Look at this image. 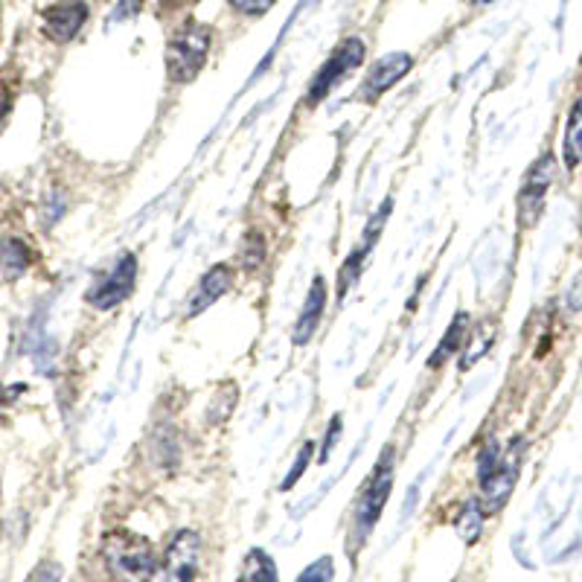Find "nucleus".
Here are the masks:
<instances>
[{"mask_svg": "<svg viewBox=\"0 0 582 582\" xmlns=\"http://www.w3.org/2000/svg\"><path fill=\"white\" fill-rule=\"evenodd\" d=\"M102 556L112 573L122 582H146L155 573V551L148 539L129 533V530H114L102 542Z\"/></svg>", "mask_w": 582, "mask_h": 582, "instance_id": "obj_1", "label": "nucleus"}, {"mask_svg": "<svg viewBox=\"0 0 582 582\" xmlns=\"http://www.w3.org/2000/svg\"><path fill=\"white\" fill-rule=\"evenodd\" d=\"M390 490H393V445L385 449L381 461L376 463V469H373V475L364 483V490L355 499V509H352V536H355V545H361L373 533V527L379 525L385 504L390 499Z\"/></svg>", "mask_w": 582, "mask_h": 582, "instance_id": "obj_2", "label": "nucleus"}, {"mask_svg": "<svg viewBox=\"0 0 582 582\" xmlns=\"http://www.w3.org/2000/svg\"><path fill=\"white\" fill-rule=\"evenodd\" d=\"M210 44H214V33H210V27H204V24L190 21V24L178 29L167 44L169 79L178 85L193 82L195 76L202 74L207 53H210Z\"/></svg>", "mask_w": 582, "mask_h": 582, "instance_id": "obj_3", "label": "nucleus"}, {"mask_svg": "<svg viewBox=\"0 0 582 582\" xmlns=\"http://www.w3.org/2000/svg\"><path fill=\"white\" fill-rule=\"evenodd\" d=\"M361 62H364V41L355 36L344 38L341 44L333 50V56L324 62V67L314 74L312 85H309V93H306V102H309V105H318L321 100H326Z\"/></svg>", "mask_w": 582, "mask_h": 582, "instance_id": "obj_4", "label": "nucleus"}, {"mask_svg": "<svg viewBox=\"0 0 582 582\" xmlns=\"http://www.w3.org/2000/svg\"><path fill=\"white\" fill-rule=\"evenodd\" d=\"M556 178V160L554 155H542L533 164V167L527 169L525 184L518 190V224L521 228H533L539 222V216L545 210V195L551 190Z\"/></svg>", "mask_w": 582, "mask_h": 582, "instance_id": "obj_5", "label": "nucleus"}, {"mask_svg": "<svg viewBox=\"0 0 582 582\" xmlns=\"http://www.w3.org/2000/svg\"><path fill=\"white\" fill-rule=\"evenodd\" d=\"M134 286H138V257L122 254L117 266L88 292V303L100 312H108L114 306H120L122 300H129Z\"/></svg>", "mask_w": 582, "mask_h": 582, "instance_id": "obj_6", "label": "nucleus"}, {"mask_svg": "<svg viewBox=\"0 0 582 582\" xmlns=\"http://www.w3.org/2000/svg\"><path fill=\"white\" fill-rule=\"evenodd\" d=\"M521 449H525V445L518 443V440H513L507 452H504V461H501L499 471L492 475L490 481L481 483L483 492L481 507L487 516H490V513H499V509L509 501L513 490H516L518 471H521Z\"/></svg>", "mask_w": 582, "mask_h": 582, "instance_id": "obj_7", "label": "nucleus"}, {"mask_svg": "<svg viewBox=\"0 0 582 582\" xmlns=\"http://www.w3.org/2000/svg\"><path fill=\"white\" fill-rule=\"evenodd\" d=\"M198 533L195 530H181L167 547L164 568H160V582H193L198 571Z\"/></svg>", "mask_w": 582, "mask_h": 582, "instance_id": "obj_8", "label": "nucleus"}, {"mask_svg": "<svg viewBox=\"0 0 582 582\" xmlns=\"http://www.w3.org/2000/svg\"><path fill=\"white\" fill-rule=\"evenodd\" d=\"M411 67H414V59L408 56V53H388L385 59H379L376 65L370 67V74L364 76V82H361L359 100L361 102H376L379 96L399 85L411 74Z\"/></svg>", "mask_w": 582, "mask_h": 582, "instance_id": "obj_9", "label": "nucleus"}, {"mask_svg": "<svg viewBox=\"0 0 582 582\" xmlns=\"http://www.w3.org/2000/svg\"><path fill=\"white\" fill-rule=\"evenodd\" d=\"M85 21H88L85 0H59L44 12V33L59 44H65V41H74L79 36Z\"/></svg>", "mask_w": 582, "mask_h": 582, "instance_id": "obj_10", "label": "nucleus"}, {"mask_svg": "<svg viewBox=\"0 0 582 582\" xmlns=\"http://www.w3.org/2000/svg\"><path fill=\"white\" fill-rule=\"evenodd\" d=\"M233 280H236V274H233L231 266H214V269L204 271V277L198 280V286L193 288L190 303H186V318H195L204 309H210L216 300H222L231 292Z\"/></svg>", "mask_w": 582, "mask_h": 582, "instance_id": "obj_11", "label": "nucleus"}, {"mask_svg": "<svg viewBox=\"0 0 582 582\" xmlns=\"http://www.w3.org/2000/svg\"><path fill=\"white\" fill-rule=\"evenodd\" d=\"M324 309H326V280L314 277L312 288H309V295H306L303 309H300V318H297V326H295L297 347H303V344L312 341L314 329H318L321 318H324Z\"/></svg>", "mask_w": 582, "mask_h": 582, "instance_id": "obj_12", "label": "nucleus"}, {"mask_svg": "<svg viewBox=\"0 0 582 582\" xmlns=\"http://www.w3.org/2000/svg\"><path fill=\"white\" fill-rule=\"evenodd\" d=\"M471 318L466 312H457L454 314V321L449 324V329L443 333V338H440V344H437L435 355L428 359V367L431 370H440L445 364V361L452 359L454 352H461L466 344H469L471 338Z\"/></svg>", "mask_w": 582, "mask_h": 582, "instance_id": "obj_13", "label": "nucleus"}, {"mask_svg": "<svg viewBox=\"0 0 582 582\" xmlns=\"http://www.w3.org/2000/svg\"><path fill=\"white\" fill-rule=\"evenodd\" d=\"M33 262V254H29V245L21 240H3L0 242V274L7 280L24 277V271L29 269Z\"/></svg>", "mask_w": 582, "mask_h": 582, "instance_id": "obj_14", "label": "nucleus"}, {"mask_svg": "<svg viewBox=\"0 0 582 582\" xmlns=\"http://www.w3.org/2000/svg\"><path fill=\"white\" fill-rule=\"evenodd\" d=\"M562 157L568 169H577L582 164V96L573 102L571 114H568V126H565L562 138Z\"/></svg>", "mask_w": 582, "mask_h": 582, "instance_id": "obj_15", "label": "nucleus"}, {"mask_svg": "<svg viewBox=\"0 0 582 582\" xmlns=\"http://www.w3.org/2000/svg\"><path fill=\"white\" fill-rule=\"evenodd\" d=\"M236 582H277V565L266 551L254 547L245 556V565H242V573Z\"/></svg>", "mask_w": 582, "mask_h": 582, "instance_id": "obj_16", "label": "nucleus"}, {"mask_svg": "<svg viewBox=\"0 0 582 582\" xmlns=\"http://www.w3.org/2000/svg\"><path fill=\"white\" fill-rule=\"evenodd\" d=\"M483 507L481 501H466L461 507V513H457V521H454V527H457V533H461L463 542H469V545H475L478 539H481V527H483Z\"/></svg>", "mask_w": 582, "mask_h": 582, "instance_id": "obj_17", "label": "nucleus"}, {"mask_svg": "<svg viewBox=\"0 0 582 582\" xmlns=\"http://www.w3.org/2000/svg\"><path fill=\"white\" fill-rule=\"evenodd\" d=\"M501 461H504V449L499 445L495 437H490L487 443L481 445V452H478V483H487L499 471Z\"/></svg>", "mask_w": 582, "mask_h": 582, "instance_id": "obj_18", "label": "nucleus"}, {"mask_svg": "<svg viewBox=\"0 0 582 582\" xmlns=\"http://www.w3.org/2000/svg\"><path fill=\"white\" fill-rule=\"evenodd\" d=\"M364 259H367V250L361 248H355L350 254V257H347V262H344V269H341V277H338V297H347V292H350L352 286H355V283H359V277H361V266H364Z\"/></svg>", "mask_w": 582, "mask_h": 582, "instance_id": "obj_19", "label": "nucleus"}, {"mask_svg": "<svg viewBox=\"0 0 582 582\" xmlns=\"http://www.w3.org/2000/svg\"><path fill=\"white\" fill-rule=\"evenodd\" d=\"M242 266L248 271L259 269L262 266V259H266V240H262V233L250 231L245 240H242V250H240Z\"/></svg>", "mask_w": 582, "mask_h": 582, "instance_id": "obj_20", "label": "nucleus"}, {"mask_svg": "<svg viewBox=\"0 0 582 582\" xmlns=\"http://www.w3.org/2000/svg\"><path fill=\"white\" fill-rule=\"evenodd\" d=\"M333 577H335L333 556H321V559H314L309 568H303V573L297 577V582H333Z\"/></svg>", "mask_w": 582, "mask_h": 582, "instance_id": "obj_21", "label": "nucleus"}, {"mask_svg": "<svg viewBox=\"0 0 582 582\" xmlns=\"http://www.w3.org/2000/svg\"><path fill=\"white\" fill-rule=\"evenodd\" d=\"M312 454H314V443H303V445H300V452H297L295 466H292V471H288L286 478H283V483H280V490H283V492L292 490V487H295V483L300 481V478H303L306 466L312 463Z\"/></svg>", "mask_w": 582, "mask_h": 582, "instance_id": "obj_22", "label": "nucleus"}, {"mask_svg": "<svg viewBox=\"0 0 582 582\" xmlns=\"http://www.w3.org/2000/svg\"><path fill=\"white\" fill-rule=\"evenodd\" d=\"M233 10L242 12V15H262L274 7V0H231Z\"/></svg>", "mask_w": 582, "mask_h": 582, "instance_id": "obj_23", "label": "nucleus"}, {"mask_svg": "<svg viewBox=\"0 0 582 582\" xmlns=\"http://www.w3.org/2000/svg\"><path fill=\"white\" fill-rule=\"evenodd\" d=\"M565 306H568V312H582V271L571 280V286L565 292Z\"/></svg>", "mask_w": 582, "mask_h": 582, "instance_id": "obj_24", "label": "nucleus"}, {"mask_svg": "<svg viewBox=\"0 0 582 582\" xmlns=\"http://www.w3.org/2000/svg\"><path fill=\"white\" fill-rule=\"evenodd\" d=\"M338 437H341V416H335L333 423H329V428H326V443H324V452H321V461L329 457V452H333L335 443H338Z\"/></svg>", "mask_w": 582, "mask_h": 582, "instance_id": "obj_25", "label": "nucleus"}, {"mask_svg": "<svg viewBox=\"0 0 582 582\" xmlns=\"http://www.w3.org/2000/svg\"><path fill=\"white\" fill-rule=\"evenodd\" d=\"M140 10V0H122L120 7L114 10V21H120V18H131L129 12H138Z\"/></svg>", "mask_w": 582, "mask_h": 582, "instance_id": "obj_26", "label": "nucleus"}, {"mask_svg": "<svg viewBox=\"0 0 582 582\" xmlns=\"http://www.w3.org/2000/svg\"><path fill=\"white\" fill-rule=\"evenodd\" d=\"M10 93L7 91H0V129H3V122H7V117H10Z\"/></svg>", "mask_w": 582, "mask_h": 582, "instance_id": "obj_27", "label": "nucleus"}, {"mask_svg": "<svg viewBox=\"0 0 582 582\" xmlns=\"http://www.w3.org/2000/svg\"><path fill=\"white\" fill-rule=\"evenodd\" d=\"M416 495H419V483H414V487H411V492H408L405 513H402V518H408V516H411V513H414V507H416Z\"/></svg>", "mask_w": 582, "mask_h": 582, "instance_id": "obj_28", "label": "nucleus"}, {"mask_svg": "<svg viewBox=\"0 0 582 582\" xmlns=\"http://www.w3.org/2000/svg\"><path fill=\"white\" fill-rule=\"evenodd\" d=\"M475 7H487V3H492V0H471Z\"/></svg>", "mask_w": 582, "mask_h": 582, "instance_id": "obj_29", "label": "nucleus"}]
</instances>
